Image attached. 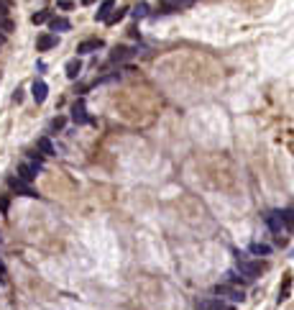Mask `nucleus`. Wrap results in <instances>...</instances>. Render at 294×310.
I'll return each instance as SVG.
<instances>
[{
	"mask_svg": "<svg viewBox=\"0 0 294 310\" xmlns=\"http://www.w3.org/2000/svg\"><path fill=\"white\" fill-rule=\"evenodd\" d=\"M136 52L138 49H133V47H115L113 54H110V62H125V59L136 57Z\"/></svg>",
	"mask_w": 294,
	"mask_h": 310,
	"instance_id": "nucleus-10",
	"label": "nucleus"
},
{
	"mask_svg": "<svg viewBox=\"0 0 294 310\" xmlns=\"http://www.w3.org/2000/svg\"><path fill=\"white\" fill-rule=\"evenodd\" d=\"M8 16V0H0V21Z\"/></svg>",
	"mask_w": 294,
	"mask_h": 310,
	"instance_id": "nucleus-22",
	"label": "nucleus"
},
{
	"mask_svg": "<svg viewBox=\"0 0 294 310\" xmlns=\"http://www.w3.org/2000/svg\"><path fill=\"white\" fill-rule=\"evenodd\" d=\"M59 8H62V11H69V8H72V3H69V0H62Z\"/></svg>",
	"mask_w": 294,
	"mask_h": 310,
	"instance_id": "nucleus-25",
	"label": "nucleus"
},
{
	"mask_svg": "<svg viewBox=\"0 0 294 310\" xmlns=\"http://www.w3.org/2000/svg\"><path fill=\"white\" fill-rule=\"evenodd\" d=\"M59 44V36L57 33H44V36H38V41H36V49L38 52H49Z\"/></svg>",
	"mask_w": 294,
	"mask_h": 310,
	"instance_id": "nucleus-9",
	"label": "nucleus"
},
{
	"mask_svg": "<svg viewBox=\"0 0 294 310\" xmlns=\"http://www.w3.org/2000/svg\"><path fill=\"white\" fill-rule=\"evenodd\" d=\"M125 13H128V11H125V8H113V13L108 16V26H113V23H118V21H123L125 18Z\"/></svg>",
	"mask_w": 294,
	"mask_h": 310,
	"instance_id": "nucleus-17",
	"label": "nucleus"
},
{
	"mask_svg": "<svg viewBox=\"0 0 294 310\" xmlns=\"http://www.w3.org/2000/svg\"><path fill=\"white\" fill-rule=\"evenodd\" d=\"M97 49H103V38H85V41L77 47V54H92Z\"/></svg>",
	"mask_w": 294,
	"mask_h": 310,
	"instance_id": "nucleus-11",
	"label": "nucleus"
},
{
	"mask_svg": "<svg viewBox=\"0 0 294 310\" xmlns=\"http://www.w3.org/2000/svg\"><path fill=\"white\" fill-rule=\"evenodd\" d=\"M49 18H52V16H49V11H38V13H33V16H31V23H33V26H41V23H46Z\"/></svg>",
	"mask_w": 294,
	"mask_h": 310,
	"instance_id": "nucleus-18",
	"label": "nucleus"
},
{
	"mask_svg": "<svg viewBox=\"0 0 294 310\" xmlns=\"http://www.w3.org/2000/svg\"><path fill=\"white\" fill-rule=\"evenodd\" d=\"M213 292H215L218 297H223V300H228V302H243V300H246V292H243L240 287H235V285H230V282H223V285H215V287H213Z\"/></svg>",
	"mask_w": 294,
	"mask_h": 310,
	"instance_id": "nucleus-3",
	"label": "nucleus"
},
{
	"mask_svg": "<svg viewBox=\"0 0 294 310\" xmlns=\"http://www.w3.org/2000/svg\"><path fill=\"white\" fill-rule=\"evenodd\" d=\"M49 28H52V31H69V28H72V23H69L67 18L57 16V18H49Z\"/></svg>",
	"mask_w": 294,
	"mask_h": 310,
	"instance_id": "nucleus-15",
	"label": "nucleus"
},
{
	"mask_svg": "<svg viewBox=\"0 0 294 310\" xmlns=\"http://www.w3.org/2000/svg\"><path fill=\"white\" fill-rule=\"evenodd\" d=\"M264 269H266V264H264V261H238L235 272L240 275V280H243V282H254V280H259V277H261Z\"/></svg>",
	"mask_w": 294,
	"mask_h": 310,
	"instance_id": "nucleus-2",
	"label": "nucleus"
},
{
	"mask_svg": "<svg viewBox=\"0 0 294 310\" xmlns=\"http://www.w3.org/2000/svg\"><path fill=\"white\" fill-rule=\"evenodd\" d=\"M8 280V272H6V264L0 261V282H6Z\"/></svg>",
	"mask_w": 294,
	"mask_h": 310,
	"instance_id": "nucleus-24",
	"label": "nucleus"
},
{
	"mask_svg": "<svg viewBox=\"0 0 294 310\" xmlns=\"http://www.w3.org/2000/svg\"><path fill=\"white\" fill-rule=\"evenodd\" d=\"M289 295H291V275H286L284 277V282H281V287H279V302H284V300H289Z\"/></svg>",
	"mask_w": 294,
	"mask_h": 310,
	"instance_id": "nucleus-16",
	"label": "nucleus"
},
{
	"mask_svg": "<svg viewBox=\"0 0 294 310\" xmlns=\"http://www.w3.org/2000/svg\"><path fill=\"white\" fill-rule=\"evenodd\" d=\"M281 218H284V226H286V228H294V208L281 210Z\"/></svg>",
	"mask_w": 294,
	"mask_h": 310,
	"instance_id": "nucleus-20",
	"label": "nucleus"
},
{
	"mask_svg": "<svg viewBox=\"0 0 294 310\" xmlns=\"http://www.w3.org/2000/svg\"><path fill=\"white\" fill-rule=\"evenodd\" d=\"M197 310H235V307L223 297H207V300L197 302Z\"/></svg>",
	"mask_w": 294,
	"mask_h": 310,
	"instance_id": "nucleus-6",
	"label": "nucleus"
},
{
	"mask_svg": "<svg viewBox=\"0 0 294 310\" xmlns=\"http://www.w3.org/2000/svg\"><path fill=\"white\" fill-rule=\"evenodd\" d=\"M64 128V118H54L52 121V131H62Z\"/></svg>",
	"mask_w": 294,
	"mask_h": 310,
	"instance_id": "nucleus-23",
	"label": "nucleus"
},
{
	"mask_svg": "<svg viewBox=\"0 0 294 310\" xmlns=\"http://www.w3.org/2000/svg\"><path fill=\"white\" fill-rule=\"evenodd\" d=\"M291 256H294V249H291Z\"/></svg>",
	"mask_w": 294,
	"mask_h": 310,
	"instance_id": "nucleus-26",
	"label": "nucleus"
},
{
	"mask_svg": "<svg viewBox=\"0 0 294 310\" xmlns=\"http://www.w3.org/2000/svg\"><path fill=\"white\" fill-rule=\"evenodd\" d=\"M64 72H67L69 80H77L79 72H82V62H79V59H69V62H67V67H64Z\"/></svg>",
	"mask_w": 294,
	"mask_h": 310,
	"instance_id": "nucleus-13",
	"label": "nucleus"
},
{
	"mask_svg": "<svg viewBox=\"0 0 294 310\" xmlns=\"http://www.w3.org/2000/svg\"><path fill=\"white\" fill-rule=\"evenodd\" d=\"M36 151H38V154H44V157H54V146H52V141H49L46 136L36 141Z\"/></svg>",
	"mask_w": 294,
	"mask_h": 310,
	"instance_id": "nucleus-14",
	"label": "nucleus"
},
{
	"mask_svg": "<svg viewBox=\"0 0 294 310\" xmlns=\"http://www.w3.org/2000/svg\"><path fill=\"white\" fill-rule=\"evenodd\" d=\"M31 95H33V100L41 105L46 100V95H49V85L44 82V80H33V85H31Z\"/></svg>",
	"mask_w": 294,
	"mask_h": 310,
	"instance_id": "nucleus-8",
	"label": "nucleus"
},
{
	"mask_svg": "<svg viewBox=\"0 0 294 310\" xmlns=\"http://www.w3.org/2000/svg\"><path fill=\"white\" fill-rule=\"evenodd\" d=\"M69 118H72L77 126H82V123H87V121H90L87 108H85V100H77V103L72 105V115H69Z\"/></svg>",
	"mask_w": 294,
	"mask_h": 310,
	"instance_id": "nucleus-7",
	"label": "nucleus"
},
{
	"mask_svg": "<svg viewBox=\"0 0 294 310\" xmlns=\"http://www.w3.org/2000/svg\"><path fill=\"white\" fill-rule=\"evenodd\" d=\"M8 187L16 192V195H23V198H41L38 190H33L28 182H23L21 177H8Z\"/></svg>",
	"mask_w": 294,
	"mask_h": 310,
	"instance_id": "nucleus-4",
	"label": "nucleus"
},
{
	"mask_svg": "<svg viewBox=\"0 0 294 310\" xmlns=\"http://www.w3.org/2000/svg\"><path fill=\"white\" fill-rule=\"evenodd\" d=\"M264 220H266L269 231H271V234H276V236H281L284 231H286V226H284V218H281V210H269V213L264 215Z\"/></svg>",
	"mask_w": 294,
	"mask_h": 310,
	"instance_id": "nucleus-5",
	"label": "nucleus"
},
{
	"mask_svg": "<svg viewBox=\"0 0 294 310\" xmlns=\"http://www.w3.org/2000/svg\"><path fill=\"white\" fill-rule=\"evenodd\" d=\"M251 254L266 256V254H271V246H269V244H251Z\"/></svg>",
	"mask_w": 294,
	"mask_h": 310,
	"instance_id": "nucleus-19",
	"label": "nucleus"
},
{
	"mask_svg": "<svg viewBox=\"0 0 294 310\" xmlns=\"http://www.w3.org/2000/svg\"><path fill=\"white\" fill-rule=\"evenodd\" d=\"M113 8H115V0H103L100 3V8H97V13H95V21H108V16L113 13Z\"/></svg>",
	"mask_w": 294,
	"mask_h": 310,
	"instance_id": "nucleus-12",
	"label": "nucleus"
},
{
	"mask_svg": "<svg viewBox=\"0 0 294 310\" xmlns=\"http://www.w3.org/2000/svg\"><path fill=\"white\" fill-rule=\"evenodd\" d=\"M131 13H133V18H146V16H149V6H146V3H138Z\"/></svg>",
	"mask_w": 294,
	"mask_h": 310,
	"instance_id": "nucleus-21",
	"label": "nucleus"
},
{
	"mask_svg": "<svg viewBox=\"0 0 294 310\" xmlns=\"http://www.w3.org/2000/svg\"><path fill=\"white\" fill-rule=\"evenodd\" d=\"M41 167H44V154H31L28 162H21L16 167V177H21L23 182H31V180H36Z\"/></svg>",
	"mask_w": 294,
	"mask_h": 310,
	"instance_id": "nucleus-1",
	"label": "nucleus"
}]
</instances>
